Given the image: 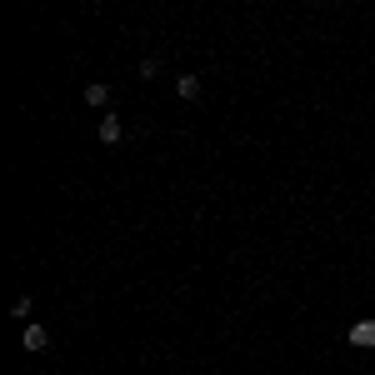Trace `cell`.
Wrapping results in <instances>:
<instances>
[{
	"mask_svg": "<svg viewBox=\"0 0 375 375\" xmlns=\"http://www.w3.org/2000/svg\"><path fill=\"white\" fill-rule=\"evenodd\" d=\"M176 95L180 100H200V75H176Z\"/></svg>",
	"mask_w": 375,
	"mask_h": 375,
	"instance_id": "277c9868",
	"label": "cell"
},
{
	"mask_svg": "<svg viewBox=\"0 0 375 375\" xmlns=\"http://www.w3.org/2000/svg\"><path fill=\"white\" fill-rule=\"evenodd\" d=\"M140 75H145V80H155V75H160V61H155V56H150V61H140Z\"/></svg>",
	"mask_w": 375,
	"mask_h": 375,
	"instance_id": "8992f818",
	"label": "cell"
},
{
	"mask_svg": "<svg viewBox=\"0 0 375 375\" xmlns=\"http://www.w3.org/2000/svg\"><path fill=\"white\" fill-rule=\"evenodd\" d=\"M20 345H25V350L35 355V350H45V345H50V331H45V326H35V320H30V326L20 331Z\"/></svg>",
	"mask_w": 375,
	"mask_h": 375,
	"instance_id": "6da1fadb",
	"label": "cell"
},
{
	"mask_svg": "<svg viewBox=\"0 0 375 375\" xmlns=\"http://www.w3.org/2000/svg\"><path fill=\"white\" fill-rule=\"evenodd\" d=\"M85 100H90V105H105V100H111V85H100V80L85 85Z\"/></svg>",
	"mask_w": 375,
	"mask_h": 375,
	"instance_id": "5b68a950",
	"label": "cell"
},
{
	"mask_svg": "<svg viewBox=\"0 0 375 375\" xmlns=\"http://www.w3.org/2000/svg\"><path fill=\"white\" fill-rule=\"evenodd\" d=\"M350 345H375V320H355L350 326Z\"/></svg>",
	"mask_w": 375,
	"mask_h": 375,
	"instance_id": "3957f363",
	"label": "cell"
},
{
	"mask_svg": "<svg viewBox=\"0 0 375 375\" xmlns=\"http://www.w3.org/2000/svg\"><path fill=\"white\" fill-rule=\"evenodd\" d=\"M95 135H100L105 145H121V135H125V130H121V121H116V116H100V125H95Z\"/></svg>",
	"mask_w": 375,
	"mask_h": 375,
	"instance_id": "7a4b0ae2",
	"label": "cell"
}]
</instances>
